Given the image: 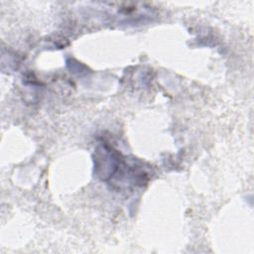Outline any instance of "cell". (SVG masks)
Segmentation results:
<instances>
[{
  "label": "cell",
  "mask_w": 254,
  "mask_h": 254,
  "mask_svg": "<svg viewBox=\"0 0 254 254\" xmlns=\"http://www.w3.org/2000/svg\"><path fill=\"white\" fill-rule=\"evenodd\" d=\"M121 160L119 154L112 147L103 144L94 153V169L96 175L104 181L110 179L119 169Z\"/></svg>",
  "instance_id": "cell-1"
}]
</instances>
